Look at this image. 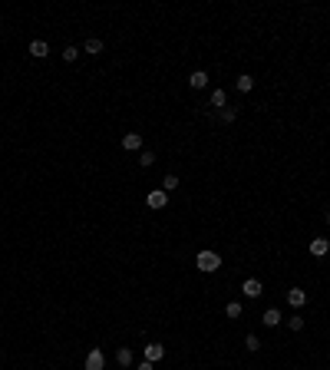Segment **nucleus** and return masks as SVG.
Listing matches in <instances>:
<instances>
[{
    "mask_svg": "<svg viewBox=\"0 0 330 370\" xmlns=\"http://www.w3.org/2000/svg\"><path fill=\"white\" fill-rule=\"evenodd\" d=\"M195 264H198V271L212 275V271H218V268H221V255H218V251H198Z\"/></svg>",
    "mask_w": 330,
    "mask_h": 370,
    "instance_id": "1",
    "label": "nucleus"
},
{
    "mask_svg": "<svg viewBox=\"0 0 330 370\" xmlns=\"http://www.w3.org/2000/svg\"><path fill=\"white\" fill-rule=\"evenodd\" d=\"M86 370H106V357H103L99 347H93V351L86 354Z\"/></svg>",
    "mask_w": 330,
    "mask_h": 370,
    "instance_id": "2",
    "label": "nucleus"
},
{
    "mask_svg": "<svg viewBox=\"0 0 330 370\" xmlns=\"http://www.w3.org/2000/svg\"><path fill=\"white\" fill-rule=\"evenodd\" d=\"M287 304H291L294 311L304 308V304H307V291L304 288H291V291H287Z\"/></svg>",
    "mask_w": 330,
    "mask_h": 370,
    "instance_id": "3",
    "label": "nucleus"
},
{
    "mask_svg": "<svg viewBox=\"0 0 330 370\" xmlns=\"http://www.w3.org/2000/svg\"><path fill=\"white\" fill-rule=\"evenodd\" d=\"M122 149L139 152V149H142V132H125V136H122Z\"/></svg>",
    "mask_w": 330,
    "mask_h": 370,
    "instance_id": "4",
    "label": "nucleus"
},
{
    "mask_svg": "<svg viewBox=\"0 0 330 370\" xmlns=\"http://www.w3.org/2000/svg\"><path fill=\"white\" fill-rule=\"evenodd\" d=\"M149 208H165L168 205V192H162V188H156V192H149Z\"/></svg>",
    "mask_w": 330,
    "mask_h": 370,
    "instance_id": "5",
    "label": "nucleus"
},
{
    "mask_svg": "<svg viewBox=\"0 0 330 370\" xmlns=\"http://www.w3.org/2000/svg\"><path fill=\"white\" fill-rule=\"evenodd\" d=\"M241 291H244V298H261L264 294V288H261V281H258V278H248Z\"/></svg>",
    "mask_w": 330,
    "mask_h": 370,
    "instance_id": "6",
    "label": "nucleus"
},
{
    "mask_svg": "<svg viewBox=\"0 0 330 370\" xmlns=\"http://www.w3.org/2000/svg\"><path fill=\"white\" fill-rule=\"evenodd\" d=\"M327 251H330V241L327 238H311V255L314 258H324Z\"/></svg>",
    "mask_w": 330,
    "mask_h": 370,
    "instance_id": "7",
    "label": "nucleus"
},
{
    "mask_svg": "<svg viewBox=\"0 0 330 370\" xmlns=\"http://www.w3.org/2000/svg\"><path fill=\"white\" fill-rule=\"evenodd\" d=\"M83 50H86L89 57H99V53L106 50V43H103L99 37H89V40H86V46H83Z\"/></svg>",
    "mask_w": 330,
    "mask_h": 370,
    "instance_id": "8",
    "label": "nucleus"
},
{
    "mask_svg": "<svg viewBox=\"0 0 330 370\" xmlns=\"http://www.w3.org/2000/svg\"><path fill=\"white\" fill-rule=\"evenodd\" d=\"M235 89H238V93H251V89H255V76L241 73V76L235 80Z\"/></svg>",
    "mask_w": 330,
    "mask_h": 370,
    "instance_id": "9",
    "label": "nucleus"
},
{
    "mask_svg": "<svg viewBox=\"0 0 330 370\" xmlns=\"http://www.w3.org/2000/svg\"><path fill=\"white\" fill-rule=\"evenodd\" d=\"M261 324H264V327H277V324H281V311H277V308H268V311L261 314Z\"/></svg>",
    "mask_w": 330,
    "mask_h": 370,
    "instance_id": "10",
    "label": "nucleus"
},
{
    "mask_svg": "<svg viewBox=\"0 0 330 370\" xmlns=\"http://www.w3.org/2000/svg\"><path fill=\"white\" fill-rule=\"evenodd\" d=\"M188 83H192V89H205L208 86V73L205 69H195V73L188 76Z\"/></svg>",
    "mask_w": 330,
    "mask_h": 370,
    "instance_id": "11",
    "label": "nucleus"
},
{
    "mask_svg": "<svg viewBox=\"0 0 330 370\" xmlns=\"http://www.w3.org/2000/svg\"><path fill=\"white\" fill-rule=\"evenodd\" d=\"M162 357H165V347L162 344H149V347H145V360L156 364V360H162Z\"/></svg>",
    "mask_w": 330,
    "mask_h": 370,
    "instance_id": "12",
    "label": "nucleus"
},
{
    "mask_svg": "<svg viewBox=\"0 0 330 370\" xmlns=\"http://www.w3.org/2000/svg\"><path fill=\"white\" fill-rule=\"evenodd\" d=\"M30 53H33L37 60H43L46 53H50V46H46V40H33V43H30Z\"/></svg>",
    "mask_w": 330,
    "mask_h": 370,
    "instance_id": "13",
    "label": "nucleus"
},
{
    "mask_svg": "<svg viewBox=\"0 0 330 370\" xmlns=\"http://www.w3.org/2000/svg\"><path fill=\"white\" fill-rule=\"evenodd\" d=\"M116 364L119 367H132V351H129V347H119V351H116Z\"/></svg>",
    "mask_w": 330,
    "mask_h": 370,
    "instance_id": "14",
    "label": "nucleus"
},
{
    "mask_svg": "<svg viewBox=\"0 0 330 370\" xmlns=\"http://www.w3.org/2000/svg\"><path fill=\"white\" fill-rule=\"evenodd\" d=\"M224 100H228V93H224L221 86H218V89H212V106H218V109H221V106H224Z\"/></svg>",
    "mask_w": 330,
    "mask_h": 370,
    "instance_id": "15",
    "label": "nucleus"
},
{
    "mask_svg": "<svg viewBox=\"0 0 330 370\" xmlns=\"http://www.w3.org/2000/svg\"><path fill=\"white\" fill-rule=\"evenodd\" d=\"M244 347H248V351L255 354V351H261V340H258L255 334H248V337H244Z\"/></svg>",
    "mask_w": 330,
    "mask_h": 370,
    "instance_id": "16",
    "label": "nucleus"
},
{
    "mask_svg": "<svg viewBox=\"0 0 330 370\" xmlns=\"http://www.w3.org/2000/svg\"><path fill=\"white\" fill-rule=\"evenodd\" d=\"M179 188V176H165V182H162V192H175Z\"/></svg>",
    "mask_w": 330,
    "mask_h": 370,
    "instance_id": "17",
    "label": "nucleus"
},
{
    "mask_svg": "<svg viewBox=\"0 0 330 370\" xmlns=\"http://www.w3.org/2000/svg\"><path fill=\"white\" fill-rule=\"evenodd\" d=\"M80 53H83V50H76V46H66V50H63V60L73 63V60H80Z\"/></svg>",
    "mask_w": 330,
    "mask_h": 370,
    "instance_id": "18",
    "label": "nucleus"
},
{
    "mask_svg": "<svg viewBox=\"0 0 330 370\" xmlns=\"http://www.w3.org/2000/svg\"><path fill=\"white\" fill-rule=\"evenodd\" d=\"M152 162H156V152H142V156H139V165H142V169H149Z\"/></svg>",
    "mask_w": 330,
    "mask_h": 370,
    "instance_id": "19",
    "label": "nucleus"
},
{
    "mask_svg": "<svg viewBox=\"0 0 330 370\" xmlns=\"http://www.w3.org/2000/svg\"><path fill=\"white\" fill-rule=\"evenodd\" d=\"M287 327H291V331L297 334L300 327H304V317H297V314H294V317H287Z\"/></svg>",
    "mask_w": 330,
    "mask_h": 370,
    "instance_id": "20",
    "label": "nucleus"
},
{
    "mask_svg": "<svg viewBox=\"0 0 330 370\" xmlns=\"http://www.w3.org/2000/svg\"><path fill=\"white\" fill-rule=\"evenodd\" d=\"M224 314H228V317H241V304H238V301H231L228 308H224Z\"/></svg>",
    "mask_w": 330,
    "mask_h": 370,
    "instance_id": "21",
    "label": "nucleus"
},
{
    "mask_svg": "<svg viewBox=\"0 0 330 370\" xmlns=\"http://www.w3.org/2000/svg\"><path fill=\"white\" fill-rule=\"evenodd\" d=\"M235 116H238V109H221V122H235Z\"/></svg>",
    "mask_w": 330,
    "mask_h": 370,
    "instance_id": "22",
    "label": "nucleus"
},
{
    "mask_svg": "<svg viewBox=\"0 0 330 370\" xmlns=\"http://www.w3.org/2000/svg\"><path fill=\"white\" fill-rule=\"evenodd\" d=\"M139 370H156V364H152V360H142V364H139Z\"/></svg>",
    "mask_w": 330,
    "mask_h": 370,
    "instance_id": "23",
    "label": "nucleus"
},
{
    "mask_svg": "<svg viewBox=\"0 0 330 370\" xmlns=\"http://www.w3.org/2000/svg\"><path fill=\"white\" fill-rule=\"evenodd\" d=\"M327 221H330V215H327Z\"/></svg>",
    "mask_w": 330,
    "mask_h": 370,
    "instance_id": "24",
    "label": "nucleus"
}]
</instances>
